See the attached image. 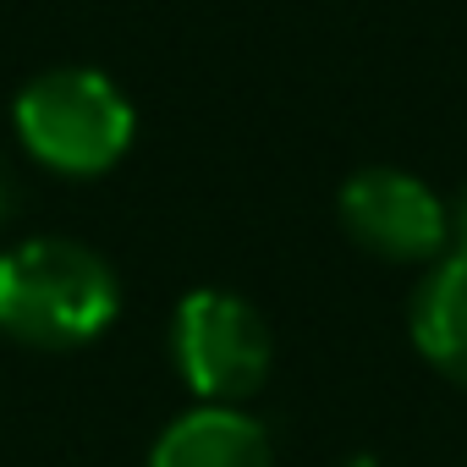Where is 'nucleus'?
<instances>
[{
	"instance_id": "nucleus-6",
	"label": "nucleus",
	"mask_w": 467,
	"mask_h": 467,
	"mask_svg": "<svg viewBox=\"0 0 467 467\" xmlns=\"http://www.w3.org/2000/svg\"><path fill=\"white\" fill-rule=\"evenodd\" d=\"M412 347L467 385V259H440L412 292Z\"/></svg>"
},
{
	"instance_id": "nucleus-7",
	"label": "nucleus",
	"mask_w": 467,
	"mask_h": 467,
	"mask_svg": "<svg viewBox=\"0 0 467 467\" xmlns=\"http://www.w3.org/2000/svg\"><path fill=\"white\" fill-rule=\"evenodd\" d=\"M445 237H451L445 259H467V182H462V192L445 203Z\"/></svg>"
},
{
	"instance_id": "nucleus-5",
	"label": "nucleus",
	"mask_w": 467,
	"mask_h": 467,
	"mask_svg": "<svg viewBox=\"0 0 467 467\" xmlns=\"http://www.w3.org/2000/svg\"><path fill=\"white\" fill-rule=\"evenodd\" d=\"M149 467H275V445L237 407H192L154 440Z\"/></svg>"
},
{
	"instance_id": "nucleus-8",
	"label": "nucleus",
	"mask_w": 467,
	"mask_h": 467,
	"mask_svg": "<svg viewBox=\"0 0 467 467\" xmlns=\"http://www.w3.org/2000/svg\"><path fill=\"white\" fill-rule=\"evenodd\" d=\"M17 209V187H12V171L0 165V225H6V214Z\"/></svg>"
},
{
	"instance_id": "nucleus-2",
	"label": "nucleus",
	"mask_w": 467,
	"mask_h": 467,
	"mask_svg": "<svg viewBox=\"0 0 467 467\" xmlns=\"http://www.w3.org/2000/svg\"><path fill=\"white\" fill-rule=\"evenodd\" d=\"M23 149L61 176L110 171L138 132L132 99L94 67H50L12 105Z\"/></svg>"
},
{
	"instance_id": "nucleus-3",
	"label": "nucleus",
	"mask_w": 467,
	"mask_h": 467,
	"mask_svg": "<svg viewBox=\"0 0 467 467\" xmlns=\"http://www.w3.org/2000/svg\"><path fill=\"white\" fill-rule=\"evenodd\" d=\"M171 358L182 385L198 396V407H237L270 379L275 341L254 303L220 286H198L176 303Z\"/></svg>"
},
{
	"instance_id": "nucleus-4",
	"label": "nucleus",
	"mask_w": 467,
	"mask_h": 467,
	"mask_svg": "<svg viewBox=\"0 0 467 467\" xmlns=\"http://www.w3.org/2000/svg\"><path fill=\"white\" fill-rule=\"evenodd\" d=\"M336 214L363 254L390 259V265H429L451 248L445 198L396 165H363L358 176H347Z\"/></svg>"
},
{
	"instance_id": "nucleus-1",
	"label": "nucleus",
	"mask_w": 467,
	"mask_h": 467,
	"mask_svg": "<svg viewBox=\"0 0 467 467\" xmlns=\"http://www.w3.org/2000/svg\"><path fill=\"white\" fill-rule=\"evenodd\" d=\"M121 314V281L88 243L28 237L0 254V330L23 347H88Z\"/></svg>"
}]
</instances>
